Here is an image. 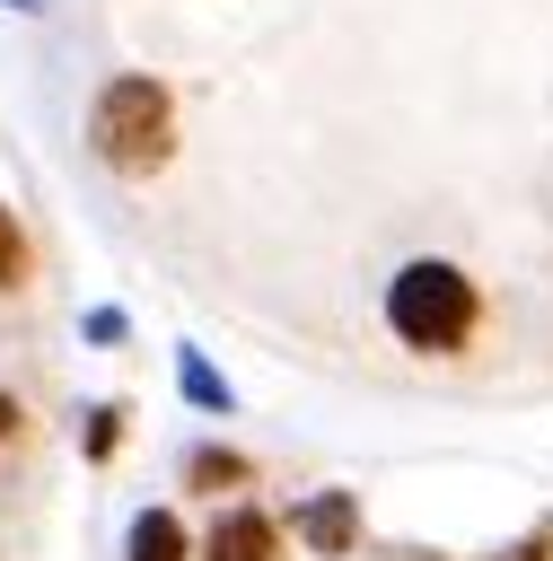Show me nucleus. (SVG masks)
I'll return each instance as SVG.
<instances>
[{"instance_id":"nucleus-8","label":"nucleus","mask_w":553,"mask_h":561,"mask_svg":"<svg viewBox=\"0 0 553 561\" xmlns=\"http://www.w3.org/2000/svg\"><path fill=\"white\" fill-rule=\"evenodd\" d=\"M176 377H184V394H193V403H211V412L228 403V386H219V377H211V368H202L193 351H184V368H176Z\"/></svg>"},{"instance_id":"nucleus-1","label":"nucleus","mask_w":553,"mask_h":561,"mask_svg":"<svg viewBox=\"0 0 553 561\" xmlns=\"http://www.w3.org/2000/svg\"><path fill=\"white\" fill-rule=\"evenodd\" d=\"M88 140L114 175H158L176 158V96L167 79L149 70H114L97 96H88Z\"/></svg>"},{"instance_id":"nucleus-6","label":"nucleus","mask_w":553,"mask_h":561,"mask_svg":"<svg viewBox=\"0 0 553 561\" xmlns=\"http://www.w3.org/2000/svg\"><path fill=\"white\" fill-rule=\"evenodd\" d=\"M184 491H255V465L237 447H193L184 456Z\"/></svg>"},{"instance_id":"nucleus-11","label":"nucleus","mask_w":553,"mask_h":561,"mask_svg":"<svg viewBox=\"0 0 553 561\" xmlns=\"http://www.w3.org/2000/svg\"><path fill=\"white\" fill-rule=\"evenodd\" d=\"M18 430H26V412H18V394H0V447H9Z\"/></svg>"},{"instance_id":"nucleus-7","label":"nucleus","mask_w":553,"mask_h":561,"mask_svg":"<svg viewBox=\"0 0 553 561\" xmlns=\"http://www.w3.org/2000/svg\"><path fill=\"white\" fill-rule=\"evenodd\" d=\"M26 272H35V245H26V228H18V210L0 202V289H26Z\"/></svg>"},{"instance_id":"nucleus-3","label":"nucleus","mask_w":553,"mask_h":561,"mask_svg":"<svg viewBox=\"0 0 553 561\" xmlns=\"http://www.w3.org/2000/svg\"><path fill=\"white\" fill-rule=\"evenodd\" d=\"M202 561H281V526H272L255 500H237V508H219V517H211Z\"/></svg>"},{"instance_id":"nucleus-12","label":"nucleus","mask_w":553,"mask_h":561,"mask_svg":"<svg viewBox=\"0 0 553 561\" xmlns=\"http://www.w3.org/2000/svg\"><path fill=\"white\" fill-rule=\"evenodd\" d=\"M0 9H44V0H0Z\"/></svg>"},{"instance_id":"nucleus-2","label":"nucleus","mask_w":553,"mask_h":561,"mask_svg":"<svg viewBox=\"0 0 553 561\" xmlns=\"http://www.w3.org/2000/svg\"><path fill=\"white\" fill-rule=\"evenodd\" d=\"M474 316H483L474 280H465L456 263H439V254H421V263H404V272L386 280V324H395V342H404V351H421V359L465 351Z\"/></svg>"},{"instance_id":"nucleus-5","label":"nucleus","mask_w":553,"mask_h":561,"mask_svg":"<svg viewBox=\"0 0 553 561\" xmlns=\"http://www.w3.org/2000/svg\"><path fill=\"white\" fill-rule=\"evenodd\" d=\"M193 543H184V517L176 508H140L132 517V535H123V561H184Z\"/></svg>"},{"instance_id":"nucleus-10","label":"nucleus","mask_w":553,"mask_h":561,"mask_svg":"<svg viewBox=\"0 0 553 561\" xmlns=\"http://www.w3.org/2000/svg\"><path fill=\"white\" fill-rule=\"evenodd\" d=\"M544 552H553V526H544V535H527V543H509L500 561H544Z\"/></svg>"},{"instance_id":"nucleus-9","label":"nucleus","mask_w":553,"mask_h":561,"mask_svg":"<svg viewBox=\"0 0 553 561\" xmlns=\"http://www.w3.org/2000/svg\"><path fill=\"white\" fill-rule=\"evenodd\" d=\"M114 438H123V412H97V430H88V456H105Z\"/></svg>"},{"instance_id":"nucleus-4","label":"nucleus","mask_w":553,"mask_h":561,"mask_svg":"<svg viewBox=\"0 0 553 561\" xmlns=\"http://www.w3.org/2000/svg\"><path fill=\"white\" fill-rule=\"evenodd\" d=\"M290 535H298L307 552H325V561H342V552L360 543V500H351V491H316V500H298V517H290Z\"/></svg>"}]
</instances>
